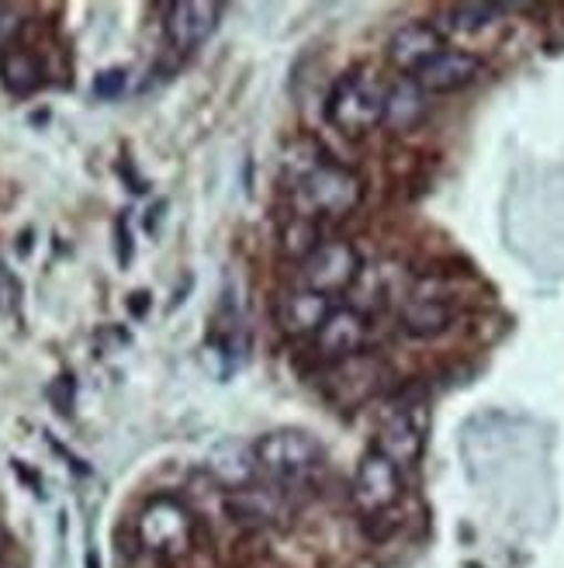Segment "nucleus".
<instances>
[{
	"instance_id": "obj_12",
	"label": "nucleus",
	"mask_w": 564,
	"mask_h": 568,
	"mask_svg": "<svg viewBox=\"0 0 564 568\" xmlns=\"http://www.w3.org/2000/svg\"><path fill=\"white\" fill-rule=\"evenodd\" d=\"M288 496L291 493L277 489V486H267V489L249 486V489L225 496V509H229V517L243 527H277V524H285L291 514Z\"/></svg>"
},
{
	"instance_id": "obj_8",
	"label": "nucleus",
	"mask_w": 564,
	"mask_h": 568,
	"mask_svg": "<svg viewBox=\"0 0 564 568\" xmlns=\"http://www.w3.org/2000/svg\"><path fill=\"white\" fill-rule=\"evenodd\" d=\"M218 18H222V4H212V0H181V4H171L163 18L166 42L184 55L202 49L215 36Z\"/></svg>"
},
{
	"instance_id": "obj_2",
	"label": "nucleus",
	"mask_w": 564,
	"mask_h": 568,
	"mask_svg": "<svg viewBox=\"0 0 564 568\" xmlns=\"http://www.w3.org/2000/svg\"><path fill=\"white\" fill-rule=\"evenodd\" d=\"M291 197L301 219H340L363 202V181L357 170L322 156L301 181L291 184Z\"/></svg>"
},
{
	"instance_id": "obj_17",
	"label": "nucleus",
	"mask_w": 564,
	"mask_h": 568,
	"mask_svg": "<svg viewBox=\"0 0 564 568\" xmlns=\"http://www.w3.org/2000/svg\"><path fill=\"white\" fill-rule=\"evenodd\" d=\"M0 83L14 98H32L45 83V67L32 49H11L8 55H0Z\"/></svg>"
},
{
	"instance_id": "obj_9",
	"label": "nucleus",
	"mask_w": 564,
	"mask_h": 568,
	"mask_svg": "<svg viewBox=\"0 0 564 568\" xmlns=\"http://www.w3.org/2000/svg\"><path fill=\"white\" fill-rule=\"evenodd\" d=\"M482 70H485V63L478 60L474 52L443 49L437 60L422 67L412 80L419 83L427 98H443V94H458V91L471 88V83L482 77Z\"/></svg>"
},
{
	"instance_id": "obj_6",
	"label": "nucleus",
	"mask_w": 564,
	"mask_h": 568,
	"mask_svg": "<svg viewBox=\"0 0 564 568\" xmlns=\"http://www.w3.org/2000/svg\"><path fill=\"white\" fill-rule=\"evenodd\" d=\"M406 486H402V468L388 462L381 450H368L360 458L353 471V486H350V503L363 520L388 517V509L399 506Z\"/></svg>"
},
{
	"instance_id": "obj_3",
	"label": "nucleus",
	"mask_w": 564,
	"mask_h": 568,
	"mask_svg": "<svg viewBox=\"0 0 564 568\" xmlns=\"http://www.w3.org/2000/svg\"><path fill=\"white\" fill-rule=\"evenodd\" d=\"M135 537L150 555L181 558L194 545V514L177 496H153L135 520Z\"/></svg>"
},
{
	"instance_id": "obj_4",
	"label": "nucleus",
	"mask_w": 564,
	"mask_h": 568,
	"mask_svg": "<svg viewBox=\"0 0 564 568\" xmlns=\"http://www.w3.org/2000/svg\"><path fill=\"white\" fill-rule=\"evenodd\" d=\"M384 94L388 88H381L378 80L363 73H347L336 80V88L329 91L326 119L343 135H363L384 122Z\"/></svg>"
},
{
	"instance_id": "obj_13",
	"label": "nucleus",
	"mask_w": 564,
	"mask_h": 568,
	"mask_svg": "<svg viewBox=\"0 0 564 568\" xmlns=\"http://www.w3.org/2000/svg\"><path fill=\"white\" fill-rule=\"evenodd\" d=\"M422 447H427V430H422V423L416 419L412 409H394L381 419L375 450H381L388 462L409 468L422 458Z\"/></svg>"
},
{
	"instance_id": "obj_14",
	"label": "nucleus",
	"mask_w": 564,
	"mask_h": 568,
	"mask_svg": "<svg viewBox=\"0 0 564 568\" xmlns=\"http://www.w3.org/2000/svg\"><path fill=\"white\" fill-rule=\"evenodd\" d=\"M208 475L218 481L222 489L229 493H239V489H249L257 486L260 478V465H257V447L246 444V440H222L208 450V462H205Z\"/></svg>"
},
{
	"instance_id": "obj_19",
	"label": "nucleus",
	"mask_w": 564,
	"mask_h": 568,
	"mask_svg": "<svg viewBox=\"0 0 564 568\" xmlns=\"http://www.w3.org/2000/svg\"><path fill=\"white\" fill-rule=\"evenodd\" d=\"M280 243H285V253L288 257H295L298 264L312 253L319 243H322V236H319V230H316V222L312 219H301V215H295V222L285 230V236H280Z\"/></svg>"
},
{
	"instance_id": "obj_7",
	"label": "nucleus",
	"mask_w": 564,
	"mask_h": 568,
	"mask_svg": "<svg viewBox=\"0 0 564 568\" xmlns=\"http://www.w3.org/2000/svg\"><path fill=\"white\" fill-rule=\"evenodd\" d=\"M371 336H375V326H371V320L363 316L360 308H353V305H336L332 316L312 336V344H316V351L326 361L340 364V361L360 357L363 351H368L371 347Z\"/></svg>"
},
{
	"instance_id": "obj_22",
	"label": "nucleus",
	"mask_w": 564,
	"mask_h": 568,
	"mask_svg": "<svg viewBox=\"0 0 564 568\" xmlns=\"http://www.w3.org/2000/svg\"><path fill=\"white\" fill-rule=\"evenodd\" d=\"M18 295H21L18 281L11 277V271L4 264H0V312H11L18 305Z\"/></svg>"
},
{
	"instance_id": "obj_21",
	"label": "nucleus",
	"mask_w": 564,
	"mask_h": 568,
	"mask_svg": "<svg viewBox=\"0 0 564 568\" xmlns=\"http://www.w3.org/2000/svg\"><path fill=\"white\" fill-rule=\"evenodd\" d=\"M125 83H129V73H125L122 67L104 70V73H98V80H94V94H98L101 101H115V98H122Z\"/></svg>"
},
{
	"instance_id": "obj_15",
	"label": "nucleus",
	"mask_w": 564,
	"mask_h": 568,
	"mask_svg": "<svg viewBox=\"0 0 564 568\" xmlns=\"http://www.w3.org/2000/svg\"><path fill=\"white\" fill-rule=\"evenodd\" d=\"M458 320V308L440 295H412L399 312V326L412 339H433L443 336Z\"/></svg>"
},
{
	"instance_id": "obj_1",
	"label": "nucleus",
	"mask_w": 564,
	"mask_h": 568,
	"mask_svg": "<svg viewBox=\"0 0 564 568\" xmlns=\"http://www.w3.org/2000/svg\"><path fill=\"white\" fill-rule=\"evenodd\" d=\"M253 447H257L260 475L270 481V486L285 489V493L305 489L308 481H312L326 468L322 444L312 434L295 430V426H285V430H270Z\"/></svg>"
},
{
	"instance_id": "obj_5",
	"label": "nucleus",
	"mask_w": 564,
	"mask_h": 568,
	"mask_svg": "<svg viewBox=\"0 0 564 568\" xmlns=\"http://www.w3.org/2000/svg\"><path fill=\"white\" fill-rule=\"evenodd\" d=\"M363 274V257L350 240H322L308 257L301 261L298 284L329 298H340L350 292Z\"/></svg>"
},
{
	"instance_id": "obj_16",
	"label": "nucleus",
	"mask_w": 564,
	"mask_h": 568,
	"mask_svg": "<svg viewBox=\"0 0 564 568\" xmlns=\"http://www.w3.org/2000/svg\"><path fill=\"white\" fill-rule=\"evenodd\" d=\"M427 111H430L427 94H422V88L412 77H406V80L391 83V88H388V94H384V122L381 125H388L391 132H412L416 125H422Z\"/></svg>"
},
{
	"instance_id": "obj_20",
	"label": "nucleus",
	"mask_w": 564,
	"mask_h": 568,
	"mask_svg": "<svg viewBox=\"0 0 564 568\" xmlns=\"http://www.w3.org/2000/svg\"><path fill=\"white\" fill-rule=\"evenodd\" d=\"M21 32H24V14L11 4H0V55L18 49Z\"/></svg>"
},
{
	"instance_id": "obj_23",
	"label": "nucleus",
	"mask_w": 564,
	"mask_h": 568,
	"mask_svg": "<svg viewBox=\"0 0 564 568\" xmlns=\"http://www.w3.org/2000/svg\"><path fill=\"white\" fill-rule=\"evenodd\" d=\"M4 548H8V537H4V530H0V555H4Z\"/></svg>"
},
{
	"instance_id": "obj_11",
	"label": "nucleus",
	"mask_w": 564,
	"mask_h": 568,
	"mask_svg": "<svg viewBox=\"0 0 564 568\" xmlns=\"http://www.w3.org/2000/svg\"><path fill=\"white\" fill-rule=\"evenodd\" d=\"M336 305H340L336 298L305 288V284H295V288H288L277 298V326L291 336H316L322 323L332 316Z\"/></svg>"
},
{
	"instance_id": "obj_10",
	"label": "nucleus",
	"mask_w": 564,
	"mask_h": 568,
	"mask_svg": "<svg viewBox=\"0 0 564 568\" xmlns=\"http://www.w3.org/2000/svg\"><path fill=\"white\" fill-rule=\"evenodd\" d=\"M443 32L430 21H409L402 24L399 32L388 39V60L391 67L406 73V77H416L427 63H433L437 55L443 52Z\"/></svg>"
},
{
	"instance_id": "obj_18",
	"label": "nucleus",
	"mask_w": 564,
	"mask_h": 568,
	"mask_svg": "<svg viewBox=\"0 0 564 568\" xmlns=\"http://www.w3.org/2000/svg\"><path fill=\"white\" fill-rule=\"evenodd\" d=\"M499 14H502V8H495V4H458L447 11V21H450V32L471 36V32L489 28Z\"/></svg>"
}]
</instances>
